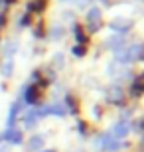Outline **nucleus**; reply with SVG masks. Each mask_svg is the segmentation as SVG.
Masks as SVG:
<instances>
[{
    "label": "nucleus",
    "instance_id": "nucleus-1",
    "mask_svg": "<svg viewBox=\"0 0 144 152\" xmlns=\"http://www.w3.org/2000/svg\"><path fill=\"white\" fill-rule=\"evenodd\" d=\"M97 146L103 148V150H109V152H115L121 148V142L116 140V138H113L111 134H103L99 136V140H97Z\"/></svg>",
    "mask_w": 144,
    "mask_h": 152
},
{
    "label": "nucleus",
    "instance_id": "nucleus-2",
    "mask_svg": "<svg viewBox=\"0 0 144 152\" xmlns=\"http://www.w3.org/2000/svg\"><path fill=\"white\" fill-rule=\"evenodd\" d=\"M87 26L91 28V32H97V30L101 28V12L97 10V8H93V10L87 14Z\"/></svg>",
    "mask_w": 144,
    "mask_h": 152
},
{
    "label": "nucleus",
    "instance_id": "nucleus-3",
    "mask_svg": "<svg viewBox=\"0 0 144 152\" xmlns=\"http://www.w3.org/2000/svg\"><path fill=\"white\" fill-rule=\"evenodd\" d=\"M4 140H8L10 144H22L24 142V134L16 129H8L4 132Z\"/></svg>",
    "mask_w": 144,
    "mask_h": 152
},
{
    "label": "nucleus",
    "instance_id": "nucleus-4",
    "mask_svg": "<svg viewBox=\"0 0 144 152\" xmlns=\"http://www.w3.org/2000/svg\"><path fill=\"white\" fill-rule=\"evenodd\" d=\"M128 130H130V124L128 123H116L115 126H113V138H122V136L128 134Z\"/></svg>",
    "mask_w": 144,
    "mask_h": 152
},
{
    "label": "nucleus",
    "instance_id": "nucleus-5",
    "mask_svg": "<svg viewBox=\"0 0 144 152\" xmlns=\"http://www.w3.org/2000/svg\"><path fill=\"white\" fill-rule=\"evenodd\" d=\"M38 97H39L38 87H28L26 89V95H24V101L28 103V105H34V103L38 101Z\"/></svg>",
    "mask_w": 144,
    "mask_h": 152
},
{
    "label": "nucleus",
    "instance_id": "nucleus-6",
    "mask_svg": "<svg viewBox=\"0 0 144 152\" xmlns=\"http://www.w3.org/2000/svg\"><path fill=\"white\" fill-rule=\"evenodd\" d=\"M44 146V136H32L30 138V142H28V150L30 152H36V150H39V148Z\"/></svg>",
    "mask_w": 144,
    "mask_h": 152
},
{
    "label": "nucleus",
    "instance_id": "nucleus-7",
    "mask_svg": "<svg viewBox=\"0 0 144 152\" xmlns=\"http://www.w3.org/2000/svg\"><path fill=\"white\" fill-rule=\"evenodd\" d=\"M16 115H18V103L16 105H12V109H10V115H8V129H12L14 126V123H16Z\"/></svg>",
    "mask_w": 144,
    "mask_h": 152
},
{
    "label": "nucleus",
    "instance_id": "nucleus-8",
    "mask_svg": "<svg viewBox=\"0 0 144 152\" xmlns=\"http://www.w3.org/2000/svg\"><path fill=\"white\" fill-rule=\"evenodd\" d=\"M12 67H14V63H12V59H8V63H4V67H2V73H4L6 77H10L12 75Z\"/></svg>",
    "mask_w": 144,
    "mask_h": 152
},
{
    "label": "nucleus",
    "instance_id": "nucleus-9",
    "mask_svg": "<svg viewBox=\"0 0 144 152\" xmlns=\"http://www.w3.org/2000/svg\"><path fill=\"white\" fill-rule=\"evenodd\" d=\"M44 6H45V0H39V2L36 0V2H32V4L28 6V8H30V10H42Z\"/></svg>",
    "mask_w": 144,
    "mask_h": 152
},
{
    "label": "nucleus",
    "instance_id": "nucleus-10",
    "mask_svg": "<svg viewBox=\"0 0 144 152\" xmlns=\"http://www.w3.org/2000/svg\"><path fill=\"white\" fill-rule=\"evenodd\" d=\"M67 107H71V113H77V103H75V99L73 97H67Z\"/></svg>",
    "mask_w": 144,
    "mask_h": 152
},
{
    "label": "nucleus",
    "instance_id": "nucleus-11",
    "mask_svg": "<svg viewBox=\"0 0 144 152\" xmlns=\"http://www.w3.org/2000/svg\"><path fill=\"white\" fill-rule=\"evenodd\" d=\"M85 51H87V50H85L83 45H81V48H73V53H75V56H83Z\"/></svg>",
    "mask_w": 144,
    "mask_h": 152
},
{
    "label": "nucleus",
    "instance_id": "nucleus-12",
    "mask_svg": "<svg viewBox=\"0 0 144 152\" xmlns=\"http://www.w3.org/2000/svg\"><path fill=\"white\" fill-rule=\"evenodd\" d=\"M79 130H81V132H85V130H87V126H85L83 123H79Z\"/></svg>",
    "mask_w": 144,
    "mask_h": 152
},
{
    "label": "nucleus",
    "instance_id": "nucleus-13",
    "mask_svg": "<svg viewBox=\"0 0 144 152\" xmlns=\"http://www.w3.org/2000/svg\"><path fill=\"white\" fill-rule=\"evenodd\" d=\"M0 152H8V148H4V146H0Z\"/></svg>",
    "mask_w": 144,
    "mask_h": 152
},
{
    "label": "nucleus",
    "instance_id": "nucleus-14",
    "mask_svg": "<svg viewBox=\"0 0 144 152\" xmlns=\"http://www.w3.org/2000/svg\"><path fill=\"white\" fill-rule=\"evenodd\" d=\"M45 152H53V150H45Z\"/></svg>",
    "mask_w": 144,
    "mask_h": 152
},
{
    "label": "nucleus",
    "instance_id": "nucleus-15",
    "mask_svg": "<svg viewBox=\"0 0 144 152\" xmlns=\"http://www.w3.org/2000/svg\"><path fill=\"white\" fill-rule=\"evenodd\" d=\"M8 2H14V0H8Z\"/></svg>",
    "mask_w": 144,
    "mask_h": 152
}]
</instances>
